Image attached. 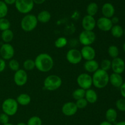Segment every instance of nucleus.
<instances>
[{
  "mask_svg": "<svg viewBox=\"0 0 125 125\" xmlns=\"http://www.w3.org/2000/svg\"><path fill=\"white\" fill-rule=\"evenodd\" d=\"M35 68L40 72L46 73L52 70L54 61L50 55L47 53H40L34 60Z\"/></svg>",
  "mask_w": 125,
  "mask_h": 125,
  "instance_id": "1",
  "label": "nucleus"
},
{
  "mask_svg": "<svg viewBox=\"0 0 125 125\" xmlns=\"http://www.w3.org/2000/svg\"><path fill=\"white\" fill-rule=\"evenodd\" d=\"M93 85L99 89H104L109 83V75L107 72L99 68L95 73H93Z\"/></svg>",
  "mask_w": 125,
  "mask_h": 125,
  "instance_id": "2",
  "label": "nucleus"
},
{
  "mask_svg": "<svg viewBox=\"0 0 125 125\" xmlns=\"http://www.w3.org/2000/svg\"><path fill=\"white\" fill-rule=\"evenodd\" d=\"M38 24L37 17L33 14H26L21 20L20 26L25 32H31L36 28Z\"/></svg>",
  "mask_w": 125,
  "mask_h": 125,
  "instance_id": "3",
  "label": "nucleus"
},
{
  "mask_svg": "<svg viewBox=\"0 0 125 125\" xmlns=\"http://www.w3.org/2000/svg\"><path fill=\"white\" fill-rule=\"evenodd\" d=\"M62 84V80L59 76L55 74L49 75L45 79L43 86L49 91H54L59 89Z\"/></svg>",
  "mask_w": 125,
  "mask_h": 125,
  "instance_id": "4",
  "label": "nucleus"
},
{
  "mask_svg": "<svg viewBox=\"0 0 125 125\" xmlns=\"http://www.w3.org/2000/svg\"><path fill=\"white\" fill-rule=\"evenodd\" d=\"M2 110L3 113L9 116H13L17 114L18 109V104L13 98H7L2 102Z\"/></svg>",
  "mask_w": 125,
  "mask_h": 125,
  "instance_id": "5",
  "label": "nucleus"
},
{
  "mask_svg": "<svg viewBox=\"0 0 125 125\" xmlns=\"http://www.w3.org/2000/svg\"><path fill=\"white\" fill-rule=\"evenodd\" d=\"M15 6L20 13L28 14L34 8V2L33 0H16Z\"/></svg>",
  "mask_w": 125,
  "mask_h": 125,
  "instance_id": "6",
  "label": "nucleus"
},
{
  "mask_svg": "<svg viewBox=\"0 0 125 125\" xmlns=\"http://www.w3.org/2000/svg\"><path fill=\"white\" fill-rule=\"evenodd\" d=\"M96 40V34L93 31H83L79 35V41L84 46H90Z\"/></svg>",
  "mask_w": 125,
  "mask_h": 125,
  "instance_id": "7",
  "label": "nucleus"
},
{
  "mask_svg": "<svg viewBox=\"0 0 125 125\" xmlns=\"http://www.w3.org/2000/svg\"><path fill=\"white\" fill-rule=\"evenodd\" d=\"M76 81L79 87L85 90L91 89L93 85L92 78L90 74L87 73H81L79 74L77 78Z\"/></svg>",
  "mask_w": 125,
  "mask_h": 125,
  "instance_id": "8",
  "label": "nucleus"
},
{
  "mask_svg": "<svg viewBox=\"0 0 125 125\" xmlns=\"http://www.w3.org/2000/svg\"><path fill=\"white\" fill-rule=\"evenodd\" d=\"M15 54V50L12 45L10 43H3L0 48V56L1 57L6 60H10Z\"/></svg>",
  "mask_w": 125,
  "mask_h": 125,
  "instance_id": "9",
  "label": "nucleus"
},
{
  "mask_svg": "<svg viewBox=\"0 0 125 125\" xmlns=\"http://www.w3.org/2000/svg\"><path fill=\"white\" fill-rule=\"evenodd\" d=\"M66 59L69 63L76 65L81 62L83 57L80 51L76 49H71L67 52Z\"/></svg>",
  "mask_w": 125,
  "mask_h": 125,
  "instance_id": "10",
  "label": "nucleus"
},
{
  "mask_svg": "<svg viewBox=\"0 0 125 125\" xmlns=\"http://www.w3.org/2000/svg\"><path fill=\"white\" fill-rule=\"evenodd\" d=\"M28 76L27 72L24 69H19L15 72L13 75L15 84L18 86H23L28 81Z\"/></svg>",
  "mask_w": 125,
  "mask_h": 125,
  "instance_id": "11",
  "label": "nucleus"
},
{
  "mask_svg": "<svg viewBox=\"0 0 125 125\" xmlns=\"http://www.w3.org/2000/svg\"><path fill=\"white\" fill-rule=\"evenodd\" d=\"M111 68L114 73L122 74L125 70V62L120 57H116L111 61Z\"/></svg>",
  "mask_w": 125,
  "mask_h": 125,
  "instance_id": "12",
  "label": "nucleus"
},
{
  "mask_svg": "<svg viewBox=\"0 0 125 125\" xmlns=\"http://www.w3.org/2000/svg\"><path fill=\"white\" fill-rule=\"evenodd\" d=\"M96 26L100 30L104 32H107L111 31L113 26L111 18L102 17L99 18L96 21Z\"/></svg>",
  "mask_w": 125,
  "mask_h": 125,
  "instance_id": "13",
  "label": "nucleus"
},
{
  "mask_svg": "<svg viewBox=\"0 0 125 125\" xmlns=\"http://www.w3.org/2000/svg\"><path fill=\"white\" fill-rule=\"evenodd\" d=\"M78 107L74 102H67L63 105L62 107V112L64 115L71 117L76 114L78 112Z\"/></svg>",
  "mask_w": 125,
  "mask_h": 125,
  "instance_id": "14",
  "label": "nucleus"
},
{
  "mask_svg": "<svg viewBox=\"0 0 125 125\" xmlns=\"http://www.w3.org/2000/svg\"><path fill=\"white\" fill-rule=\"evenodd\" d=\"M96 26V21L95 20L94 17L86 15L84 16L82 20V26L84 31L94 30Z\"/></svg>",
  "mask_w": 125,
  "mask_h": 125,
  "instance_id": "15",
  "label": "nucleus"
},
{
  "mask_svg": "<svg viewBox=\"0 0 125 125\" xmlns=\"http://www.w3.org/2000/svg\"><path fill=\"white\" fill-rule=\"evenodd\" d=\"M83 59L85 61H90L95 59L96 56V51L91 46H84L80 51Z\"/></svg>",
  "mask_w": 125,
  "mask_h": 125,
  "instance_id": "16",
  "label": "nucleus"
},
{
  "mask_svg": "<svg viewBox=\"0 0 125 125\" xmlns=\"http://www.w3.org/2000/svg\"><path fill=\"white\" fill-rule=\"evenodd\" d=\"M115 7L110 2H106L102 6L101 12L103 17L108 18H111L115 14Z\"/></svg>",
  "mask_w": 125,
  "mask_h": 125,
  "instance_id": "17",
  "label": "nucleus"
},
{
  "mask_svg": "<svg viewBox=\"0 0 125 125\" xmlns=\"http://www.w3.org/2000/svg\"><path fill=\"white\" fill-rule=\"evenodd\" d=\"M109 83L114 87L120 88L124 82L121 74L113 73L109 76Z\"/></svg>",
  "mask_w": 125,
  "mask_h": 125,
  "instance_id": "18",
  "label": "nucleus"
},
{
  "mask_svg": "<svg viewBox=\"0 0 125 125\" xmlns=\"http://www.w3.org/2000/svg\"><path fill=\"white\" fill-rule=\"evenodd\" d=\"M98 62L95 59L90 60V61H85L84 63V68L88 73H95L96 70L99 69Z\"/></svg>",
  "mask_w": 125,
  "mask_h": 125,
  "instance_id": "19",
  "label": "nucleus"
},
{
  "mask_svg": "<svg viewBox=\"0 0 125 125\" xmlns=\"http://www.w3.org/2000/svg\"><path fill=\"white\" fill-rule=\"evenodd\" d=\"M85 100L88 102V103L94 104L97 101L98 95L95 90L94 89H89L85 90Z\"/></svg>",
  "mask_w": 125,
  "mask_h": 125,
  "instance_id": "20",
  "label": "nucleus"
},
{
  "mask_svg": "<svg viewBox=\"0 0 125 125\" xmlns=\"http://www.w3.org/2000/svg\"><path fill=\"white\" fill-rule=\"evenodd\" d=\"M118 114L117 111L114 108H109L106 111L105 114V117H106V121L109 122L111 123H115L117 118Z\"/></svg>",
  "mask_w": 125,
  "mask_h": 125,
  "instance_id": "21",
  "label": "nucleus"
},
{
  "mask_svg": "<svg viewBox=\"0 0 125 125\" xmlns=\"http://www.w3.org/2000/svg\"><path fill=\"white\" fill-rule=\"evenodd\" d=\"M111 32L112 36L117 39L121 38L124 34V29L119 24H115L113 25L111 29Z\"/></svg>",
  "mask_w": 125,
  "mask_h": 125,
  "instance_id": "22",
  "label": "nucleus"
},
{
  "mask_svg": "<svg viewBox=\"0 0 125 125\" xmlns=\"http://www.w3.org/2000/svg\"><path fill=\"white\" fill-rule=\"evenodd\" d=\"M16 101L18 104L21 106H27L31 101V98L30 95L27 94H21L17 96Z\"/></svg>",
  "mask_w": 125,
  "mask_h": 125,
  "instance_id": "23",
  "label": "nucleus"
},
{
  "mask_svg": "<svg viewBox=\"0 0 125 125\" xmlns=\"http://www.w3.org/2000/svg\"><path fill=\"white\" fill-rule=\"evenodd\" d=\"M51 18V15L48 10H42L39 12L37 16L38 21L42 23H46L50 21Z\"/></svg>",
  "mask_w": 125,
  "mask_h": 125,
  "instance_id": "24",
  "label": "nucleus"
},
{
  "mask_svg": "<svg viewBox=\"0 0 125 125\" xmlns=\"http://www.w3.org/2000/svg\"><path fill=\"white\" fill-rule=\"evenodd\" d=\"M1 39L5 43H9L13 39L14 37V34L13 31L10 29H7V30L2 31L1 33Z\"/></svg>",
  "mask_w": 125,
  "mask_h": 125,
  "instance_id": "25",
  "label": "nucleus"
},
{
  "mask_svg": "<svg viewBox=\"0 0 125 125\" xmlns=\"http://www.w3.org/2000/svg\"><path fill=\"white\" fill-rule=\"evenodd\" d=\"M98 11V6L96 2H90L87 7L86 12L88 15L94 17L97 13Z\"/></svg>",
  "mask_w": 125,
  "mask_h": 125,
  "instance_id": "26",
  "label": "nucleus"
},
{
  "mask_svg": "<svg viewBox=\"0 0 125 125\" xmlns=\"http://www.w3.org/2000/svg\"><path fill=\"white\" fill-rule=\"evenodd\" d=\"M85 90L81 88H78L73 91V92L72 93V96L76 101L79 99L84 98L85 97Z\"/></svg>",
  "mask_w": 125,
  "mask_h": 125,
  "instance_id": "27",
  "label": "nucleus"
},
{
  "mask_svg": "<svg viewBox=\"0 0 125 125\" xmlns=\"http://www.w3.org/2000/svg\"><path fill=\"white\" fill-rule=\"evenodd\" d=\"M108 52L109 56L112 59H115L116 57H118V54H119V50H118V47L115 45H111L108 48Z\"/></svg>",
  "mask_w": 125,
  "mask_h": 125,
  "instance_id": "28",
  "label": "nucleus"
},
{
  "mask_svg": "<svg viewBox=\"0 0 125 125\" xmlns=\"http://www.w3.org/2000/svg\"><path fill=\"white\" fill-rule=\"evenodd\" d=\"M35 68V65L34 60L28 59L23 62V68L25 71H31Z\"/></svg>",
  "mask_w": 125,
  "mask_h": 125,
  "instance_id": "29",
  "label": "nucleus"
},
{
  "mask_svg": "<svg viewBox=\"0 0 125 125\" xmlns=\"http://www.w3.org/2000/svg\"><path fill=\"white\" fill-rule=\"evenodd\" d=\"M68 40L65 37H60L56 40L54 45L57 48H62L67 45Z\"/></svg>",
  "mask_w": 125,
  "mask_h": 125,
  "instance_id": "30",
  "label": "nucleus"
},
{
  "mask_svg": "<svg viewBox=\"0 0 125 125\" xmlns=\"http://www.w3.org/2000/svg\"><path fill=\"white\" fill-rule=\"evenodd\" d=\"M10 28V23L6 18H0V30L1 31L9 29Z\"/></svg>",
  "mask_w": 125,
  "mask_h": 125,
  "instance_id": "31",
  "label": "nucleus"
},
{
  "mask_svg": "<svg viewBox=\"0 0 125 125\" xmlns=\"http://www.w3.org/2000/svg\"><path fill=\"white\" fill-rule=\"evenodd\" d=\"M8 13L7 5L3 1H0V18H5Z\"/></svg>",
  "mask_w": 125,
  "mask_h": 125,
  "instance_id": "32",
  "label": "nucleus"
},
{
  "mask_svg": "<svg viewBox=\"0 0 125 125\" xmlns=\"http://www.w3.org/2000/svg\"><path fill=\"white\" fill-rule=\"evenodd\" d=\"M26 124L27 125H42V120L38 116H33L29 118Z\"/></svg>",
  "mask_w": 125,
  "mask_h": 125,
  "instance_id": "33",
  "label": "nucleus"
},
{
  "mask_svg": "<svg viewBox=\"0 0 125 125\" xmlns=\"http://www.w3.org/2000/svg\"><path fill=\"white\" fill-rule=\"evenodd\" d=\"M9 67L11 70L17 72L20 69V63L18 61L12 59L9 62Z\"/></svg>",
  "mask_w": 125,
  "mask_h": 125,
  "instance_id": "34",
  "label": "nucleus"
},
{
  "mask_svg": "<svg viewBox=\"0 0 125 125\" xmlns=\"http://www.w3.org/2000/svg\"><path fill=\"white\" fill-rule=\"evenodd\" d=\"M115 106L117 109L121 112H125V98H120L117 100Z\"/></svg>",
  "mask_w": 125,
  "mask_h": 125,
  "instance_id": "35",
  "label": "nucleus"
},
{
  "mask_svg": "<svg viewBox=\"0 0 125 125\" xmlns=\"http://www.w3.org/2000/svg\"><path fill=\"white\" fill-rule=\"evenodd\" d=\"M100 67H101V70L107 72L111 68V61L110 60L107 59L103 60L101 61Z\"/></svg>",
  "mask_w": 125,
  "mask_h": 125,
  "instance_id": "36",
  "label": "nucleus"
},
{
  "mask_svg": "<svg viewBox=\"0 0 125 125\" xmlns=\"http://www.w3.org/2000/svg\"><path fill=\"white\" fill-rule=\"evenodd\" d=\"M77 107H78V109H83L85 108V107L87 106L88 105V102L87 101V100H85V98H84L79 99V100H76L75 103Z\"/></svg>",
  "mask_w": 125,
  "mask_h": 125,
  "instance_id": "37",
  "label": "nucleus"
},
{
  "mask_svg": "<svg viewBox=\"0 0 125 125\" xmlns=\"http://www.w3.org/2000/svg\"><path fill=\"white\" fill-rule=\"evenodd\" d=\"M9 116L4 113L0 114V123L2 125L9 123Z\"/></svg>",
  "mask_w": 125,
  "mask_h": 125,
  "instance_id": "38",
  "label": "nucleus"
},
{
  "mask_svg": "<svg viewBox=\"0 0 125 125\" xmlns=\"http://www.w3.org/2000/svg\"><path fill=\"white\" fill-rule=\"evenodd\" d=\"M6 62L0 57V72H2L6 68Z\"/></svg>",
  "mask_w": 125,
  "mask_h": 125,
  "instance_id": "39",
  "label": "nucleus"
},
{
  "mask_svg": "<svg viewBox=\"0 0 125 125\" xmlns=\"http://www.w3.org/2000/svg\"><path fill=\"white\" fill-rule=\"evenodd\" d=\"M120 94L122 96H123V98H125V82L123 83L122 86L120 88Z\"/></svg>",
  "mask_w": 125,
  "mask_h": 125,
  "instance_id": "40",
  "label": "nucleus"
},
{
  "mask_svg": "<svg viewBox=\"0 0 125 125\" xmlns=\"http://www.w3.org/2000/svg\"><path fill=\"white\" fill-rule=\"evenodd\" d=\"M111 21H112L113 25H115V24H117L119 22V18L117 17H113L111 18Z\"/></svg>",
  "mask_w": 125,
  "mask_h": 125,
  "instance_id": "41",
  "label": "nucleus"
},
{
  "mask_svg": "<svg viewBox=\"0 0 125 125\" xmlns=\"http://www.w3.org/2000/svg\"><path fill=\"white\" fill-rule=\"evenodd\" d=\"M4 2L7 5H12L15 4L16 2V0H4Z\"/></svg>",
  "mask_w": 125,
  "mask_h": 125,
  "instance_id": "42",
  "label": "nucleus"
},
{
  "mask_svg": "<svg viewBox=\"0 0 125 125\" xmlns=\"http://www.w3.org/2000/svg\"><path fill=\"white\" fill-rule=\"evenodd\" d=\"M46 0H33L34 4H42Z\"/></svg>",
  "mask_w": 125,
  "mask_h": 125,
  "instance_id": "43",
  "label": "nucleus"
},
{
  "mask_svg": "<svg viewBox=\"0 0 125 125\" xmlns=\"http://www.w3.org/2000/svg\"><path fill=\"white\" fill-rule=\"evenodd\" d=\"M99 125H113L112 123H109V122H107V121H103V122H101Z\"/></svg>",
  "mask_w": 125,
  "mask_h": 125,
  "instance_id": "44",
  "label": "nucleus"
},
{
  "mask_svg": "<svg viewBox=\"0 0 125 125\" xmlns=\"http://www.w3.org/2000/svg\"><path fill=\"white\" fill-rule=\"evenodd\" d=\"M115 125H125V121H120L115 123Z\"/></svg>",
  "mask_w": 125,
  "mask_h": 125,
  "instance_id": "45",
  "label": "nucleus"
},
{
  "mask_svg": "<svg viewBox=\"0 0 125 125\" xmlns=\"http://www.w3.org/2000/svg\"><path fill=\"white\" fill-rule=\"evenodd\" d=\"M17 125H27V124L25 123H23V122H20V123H17Z\"/></svg>",
  "mask_w": 125,
  "mask_h": 125,
  "instance_id": "46",
  "label": "nucleus"
},
{
  "mask_svg": "<svg viewBox=\"0 0 125 125\" xmlns=\"http://www.w3.org/2000/svg\"><path fill=\"white\" fill-rule=\"evenodd\" d=\"M123 51L125 52V42L123 43Z\"/></svg>",
  "mask_w": 125,
  "mask_h": 125,
  "instance_id": "47",
  "label": "nucleus"
},
{
  "mask_svg": "<svg viewBox=\"0 0 125 125\" xmlns=\"http://www.w3.org/2000/svg\"><path fill=\"white\" fill-rule=\"evenodd\" d=\"M13 125V124H12V123H7V124H5V125Z\"/></svg>",
  "mask_w": 125,
  "mask_h": 125,
  "instance_id": "48",
  "label": "nucleus"
},
{
  "mask_svg": "<svg viewBox=\"0 0 125 125\" xmlns=\"http://www.w3.org/2000/svg\"><path fill=\"white\" fill-rule=\"evenodd\" d=\"M124 35H125V29H124Z\"/></svg>",
  "mask_w": 125,
  "mask_h": 125,
  "instance_id": "49",
  "label": "nucleus"
}]
</instances>
